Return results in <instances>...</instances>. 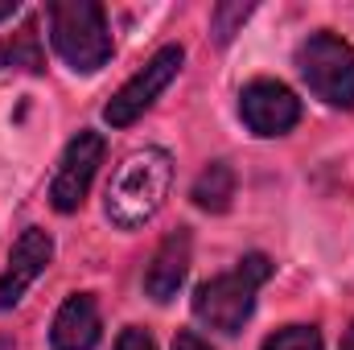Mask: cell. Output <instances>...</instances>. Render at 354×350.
I'll use <instances>...</instances> for the list:
<instances>
[{
    "label": "cell",
    "instance_id": "obj_17",
    "mask_svg": "<svg viewBox=\"0 0 354 350\" xmlns=\"http://www.w3.org/2000/svg\"><path fill=\"white\" fill-rule=\"evenodd\" d=\"M17 12V0H0V21H8Z\"/></svg>",
    "mask_w": 354,
    "mask_h": 350
},
{
    "label": "cell",
    "instance_id": "obj_10",
    "mask_svg": "<svg viewBox=\"0 0 354 350\" xmlns=\"http://www.w3.org/2000/svg\"><path fill=\"white\" fill-rule=\"evenodd\" d=\"M99 334H103V322H99L95 297L75 293V297L58 309V317H54V326H50V347L54 350H95L99 347Z\"/></svg>",
    "mask_w": 354,
    "mask_h": 350
},
{
    "label": "cell",
    "instance_id": "obj_12",
    "mask_svg": "<svg viewBox=\"0 0 354 350\" xmlns=\"http://www.w3.org/2000/svg\"><path fill=\"white\" fill-rule=\"evenodd\" d=\"M189 198H194V206L206 210V214H223V210H231V198H235V169H231L227 161H210V165L198 174L194 190H189Z\"/></svg>",
    "mask_w": 354,
    "mask_h": 350
},
{
    "label": "cell",
    "instance_id": "obj_6",
    "mask_svg": "<svg viewBox=\"0 0 354 350\" xmlns=\"http://www.w3.org/2000/svg\"><path fill=\"white\" fill-rule=\"evenodd\" d=\"M103 149H107L103 136L91 132V128H83L66 145V153L58 161V174H54V185H50V202H54L58 214H75L83 206L91 181H95V169L103 165Z\"/></svg>",
    "mask_w": 354,
    "mask_h": 350
},
{
    "label": "cell",
    "instance_id": "obj_15",
    "mask_svg": "<svg viewBox=\"0 0 354 350\" xmlns=\"http://www.w3.org/2000/svg\"><path fill=\"white\" fill-rule=\"evenodd\" d=\"M115 350H157V347H153V338H149L145 330L128 326V330L120 334V342H115Z\"/></svg>",
    "mask_w": 354,
    "mask_h": 350
},
{
    "label": "cell",
    "instance_id": "obj_8",
    "mask_svg": "<svg viewBox=\"0 0 354 350\" xmlns=\"http://www.w3.org/2000/svg\"><path fill=\"white\" fill-rule=\"evenodd\" d=\"M50 260H54V239L41 227L21 231V239L8 252V268L0 272V309H12L25 297V288L50 268Z\"/></svg>",
    "mask_w": 354,
    "mask_h": 350
},
{
    "label": "cell",
    "instance_id": "obj_19",
    "mask_svg": "<svg viewBox=\"0 0 354 350\" xmlns=\"http://www.w3.org/2000/svg\"><path fill=\"white\" fill-rule=\"evenodd\" d=\"M0 350H8V342H4V338H0Z\"/></svg>",
    "mask_w": 354,
    "mask_h": 350
},
{
    "label": "cell",
    "instance_id": "obj_5",
    "mask_svg": "<svg viewBox=\"0 0 354 350\" xmlns=\"http://www.w3.org/2000/svg\"><path fill=\"white\" fill-rule=\"evenodd\" d=\"M181 62H185V50H181V46H161V50H157V54H153V58H149V62H145L124 87L107 99L103 120H107L111 128H128V124H136V120L157 103V95L177 79Z\"/></svg>",
    "mask_w": 354,
    "mask_h": 350
},
{
    "label": "cell",
    "instance_id": "obj_1",
    "mask_svg": "<svg viewBox=\"0 0 354 350\" xmlns=\"http://www.w3.org/2000/svg\"><path fill=\"white\" fill-rule=\"evenodd\" d=\"M174 185V157L165 149H140L120 161L107 181V219L120 231L145 227L169 198Z\"/></svg>",
    "mask_w": 354,
    "mask_h": 350
},
{
    "label": "cell",
    "instance_id": "obj_4",
    "mask_svg": "<svg viewBox=\"0 0 354 350\" xmlns=\"http://www.w3.org/2000/svg\"><path fill=\"white\" fill-rule=\"evenodd\" d=\"M297 66L322 103L354 111V50L342 37H334V33L305 37L297 50Z\"/></svg>",
    "mask_w": 354,
    "mask_h": 350
},
{
    "label": "cell",
    "instance_id": "obj_3",
    "mask_svg": "<svg viewBox=\"0 0 354 350\" xmlns=\"http://www.w3.org/2000/svg\"><path fill=\"white\" fill-rule=\"evenodd\" d=\"M46 17H50V42L71 71L95 75L107 66L111 33H107V17L99 0H54Z\"/></svg>",
    "mask_w": 354,
    "mask_h": 350
},
{
    "label": "cell",
    "instance_id": "obj_9",
    "mask_svg": "<svg viewBox=\"0 0 354 350\" xmlns=\"http://www.w3.org/2000/svg\"><path fill=\"white\" fill-rule=\"evenodd\" d=\"M185 272H189V231L177 227V231H169V235L161 239V248L153 252V260L145 268V293H149L157 305L174 301L177 288H181V280H185Z\"/></svg>",
    "mask_w": 354,
    "mask_h": 350
},
{
    "label": "cell",
    "instance_id": "obj_14",
    "mask_svg": "<svg viewBox=\"0 0 354 350\" xmlns=\"http://www.w3.org/2000/svg\"><path fill=\"white\" fill-rule=\"evenodd\" d=\"M264 350H322V334L317 326H284L264 338Z\"/></svg>",
    "mask_w": 354,
    "mask_h": 350
},
{
    "label": "cell",
    "instance_id": "obj_2",
    "mask_svg": "<svg viewBox=\"0 0 354 350\" xmlns=\"http://www.w3.org/2000/svg\"><path fill=\"white\" fill-rule=\"evenodd\" d=\"M268 276H272V260L268 256H260V252L243 256L231 272H223V276H214V280L194 288V317L202 326L218 330V334H239L243 322L256 309V293H260V284Z\"/></svg>",
    "mask_w": 354,
    "mask_h": 350
},
{
    "label": "cell",
    "instance_id": "obj_11",
    "mask_svg": "<svg viewBox=\"0 0 354 350\" xmlns=\"http://www.w3.org/2000/svg\"><path fill=\"white\" fill-rule=\"evenodd\" d=\"M0 71H25V75L46 71V50H41L37 21H25L17 33L0 37Z\"/></svg>",
    "mask_w": 354,
    "mask_h": 350
},
{
    "label": "cell",
    "instance_id": "obj_7",
    "mask_svg": "<svg viewBox=\"0 0 354 350\" xmlns=\"http://www.w3.org/2000/svg\"><path fill=\"white\" fill-rule=\"evenodd\" d=\"M239 116L256 136H284L301 120V99L276 79H256L239 95Z\"/></svg>",
    "mask_w": 354,
    "mask_h": 350
},
{
    "label": "cell",
    "instance_id": "obj_16",
    "mask_svg": "<svg viewBox=\"0 0 354 350\" xmlns=\"http://www.w3.org/2000/svg\"><path fill=\"white\" fill-rule=\"evenodd\" d=\"M174 350H210V347H206V342H202L198 334H189V330H181V334L174 338Z\"/></svg>",
    "mask_w": 354,
    "mask_h": 350
},
{
    "label": "cell",
    "instance_id": "obj_18",
    "mask_svg": "<svg viewBox=\"0 0 354 350\" xmlns=\"http://www.w3.org/2000/svg\"><path fill=\"white\" fill-rule=\"evenodd\" d=\"M342 350H354V326L346 330V334H342Z\"/></svg>",
    "mask_w": 354,
    "mask_h": 350
},
{
    "label": "cell",
    "instance_id": "obj_13",
    "mask_svg": "<svg viewBox=\"0 0 354 350\" xmlns=\"http://www.w3.org/2000/svg\"><path fill=\"white\" fill-rule=\"evenodd\" d=\"M252 8H256V4H243V0H235V4H218V8L210 12V33H214V42L227 46V42L235 37V29L252 17Z\"/></svg>",
    "mask_w": 354,
    "mask_h": 350
}]
</instances>
